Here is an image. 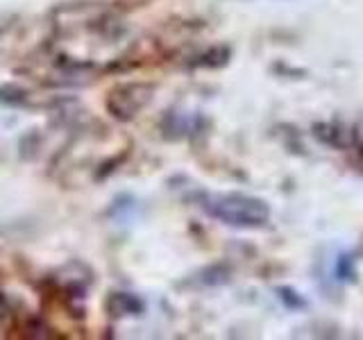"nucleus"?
Listing matches in <instances>:
<instances>
[{"label":"nucleus","instance_id":"4","mask_svg":"<svg viewBox=\"0 0 363 340\" xmlns=\"http://www.w3.org/2000/svg\"><path fill=\"white\" fill-rule=\"evenodd\" d=\"M143 302L132 293H111L107 298V311L111 317H134L143 313Z\"/></svg>","mask_w":363,"mask_h":340},{"label":"nucleus","instance_id":"6","mask_svg":"<svg viewBox=\"0 0 363 340\" xmlns=\"http://www.w3.org/2000/svg\"><path fill=\"white\" fill-rule=\"evenodd\" d=\"M275 293H277L279 302L286 306L289 311H304V309H309V302H306L302 295L295 288H291V286H277Z\"/></svg>","mask_w":363,"mask_h":340},{"label":"nucleus","instance_id":"5","mask_svg":"<svg viewBox=\"0 0 363 340\" xmlns=\"http://www.w3.org/2000/svg\"><path fill=\"white\" fill-rule=\"evenodd\" d=\"M230 57H232V50L227 48V45H213V48L193 57L191 66L193 68H220L230 62Z\"/></svg>","mask_w":363,"mask_h":340},{"label":"nucleus","instance_id":"2","mask_svg":"<svg viewBox=\"0 0 363 340\" xmlns=\"http://www.w3.org/2000/svg\"><path fill=\"white\" fill-rule=\"evenodd\" d=\"M155 84L147 82H125L116 84L107 96V111L116 120H132L152 102Z\"/></svg>","mask_w":363,"mask_h":340},{"label":"nucleus","instance_id":"3","mask_svg":"<svg viewBox=\"0 0 363 340\" xmlns=\"http://www.w3.org/2000/svg\"><path fill=\"white\" fill-rule=\"evenodd\" d=\"M311 134L318 143H323L327 147H334V150H347V147L359 143V136L354 128H350L345 123L338 120H320L311 128Z\"/></svg>","mask_w":363,"mask_h":340},{"label":"nucleus","instance_id":"7","mask_svg":"<svg viewBox=\"0 0 363 340\" xmlns=\"http://www.w3.org/2000/svg\"><path fill=\"white\" fill-rule=\"evenodd\" d=\"M336 279L343 283H357V261L350 252H343L336 261Z\"/></svg>","mask_w":363,"mask_h":340},{"label":"nucleus","instance_id":"1","mask_svg":"<svg viewBox=\"0 0 363 340\" xmlns=\"http://www.w3.org/2000/svg\"><path fill=\"white\" fill-rule=\"evenodd\" d=\"M204 211L211 218L236 230H261L270 222V207L255 196L245 193H220L204 200Z\"/></svg>","mask_w":363,"mask_h":340}]
</instances>
